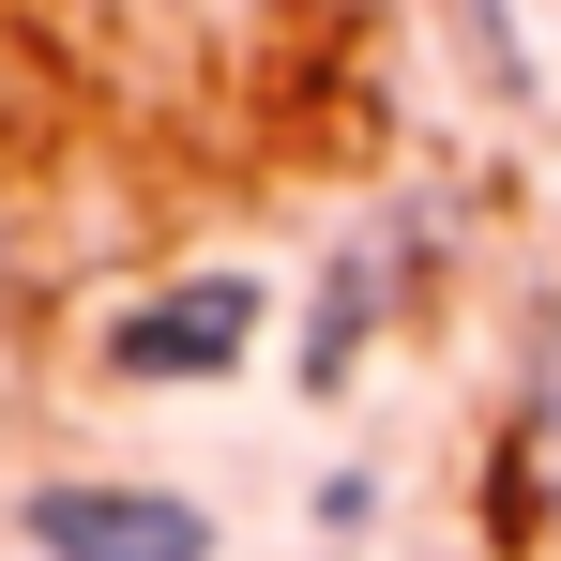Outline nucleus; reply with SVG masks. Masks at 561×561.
<instances>
[{
	"label": "nucleus",
	"instance_id": "obj_1",
	"mask_svg": "<svg viewBox=\"0 0 561 561\" xmlns=\"http://www.w3.org/2000/svg\"><path fill=\"white\" fill-rule=\"evenodd\" d=\"M243 350H259V274H183V288H152V304L106 319V379H137V394L228 379Z\"/></svg>",
	"mask_w": 561,
	"mask_h": 561
},
{
	"label": "nucleus",
	"instance_id": "obj_2",
	"mask_svg": "<svg viewBox=\"0 0 561 561\" xmlns=\"http://www.w3.org/2000/svg\"><path fill=\"white\" fill-rule=\"evenodd\" d=\"M15 531L46 561H213V501H183V485H31Z\"/></svg>",
	"mask_w": 561,
	"mask_h": 561
},
{
	"label": "nucleus",
	"instance_id": "obj_3",
	"mask_svg": "<svg viewBox=\"0 0 561 561\" xmlns=\"http://www.w3.org/2000/svg\"><path fill=\"white\" fill-rule=\"evenodd\" d=\"M516 501L561 531V304L531 319V350H516Z\"/></svg>",
	"mask_w": 561,
	"mask_h": 561
},
{
	"label": "nucleus",
	"instance_id": "obj_4",
	"mask_svg": "<svg viewBox=\"0 0 561 561\" xmlns=\"http://www.w3.org/2000/svg\"><path fill=\"white\" fill-rule=\"evenodd\" d=\"M365 259H334V288H319V319H304V394H334V379H350V350H365Z\"/></svg>",
	"mask_w": 561,
	"mask_h": 561
},
{
	"label": "nucleus",
	"instance_id": "obj_5",
	"mask_svg": "<svg viewBox=\"0 0 561 561\" xmlns=\"http://www.w3.org/2000/svg\"><path fill=\"white\" fill-rule=\"evenodd\" d=\"M168 15H243V0H168Z\"/></svg>",
	"mask_w": 561,
	"mask_h": 561
}]
</instances>
